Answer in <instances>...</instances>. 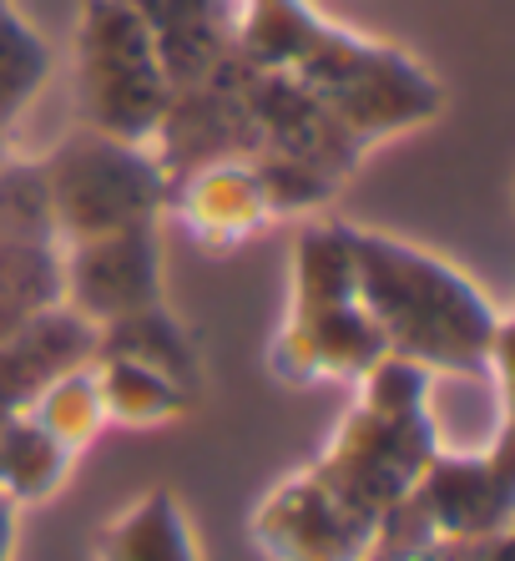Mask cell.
<instances>
[{
	"label": "cell",
	"instance_id": "1",
	"mask_svg": "<svg viewBox=\"0 0 515 561\" xmlns=\"http://www.w3.org/2000/svg\"><path fill=\"white\" fill-rule=\"evenodd\" d=\"M348 243H354L359 304L389 354H404L430 375L435 369L476 375L485 365H501V313L460 268L369 228H348Z\"/></svg>",
	"mask_w": 515,
	"mask_h": 561
},
{
	"label": "cell",
	"instance_id": "2",
	"mask_svg": "<svg viewBox=\"0 0 515 561\" xmlns=\"http://www.w3.org/2000/svg\"><path fill=\"white\" fill-rule=\"evenodd\" d=\"M278 77L298 81L309 92V102L359 152L394 137V131L430 122L439 112V102H445L439 81L414 56L394 51L385 41L354 36V31L334 26V21L309 46V56L294 71H278Z\"/></svg>",
	"mask_w": 515,
	"mask_h": 561
},
{
	"label": "cell",
	"instance_id": "3",
	"mask_svg": "<svg viewBox=\"0 0 515 561\" xmlns=\"http://www.w3.org/2000/svg\"><path fill=\"white\" fill-rule=\"evenodd\" d=\"M172 77L127 0H87L77 21V112L87 131L152 147L172 106Z\"/></svg>",
	"mask_w": 515,
	"mask_h": 561
},
{
	"label": "cell",
	"instance_id": "4",
	"mask_svg": "<svg viewBox=\"0 0 515 561\" xmlns=\"http://www.w3.org/2000/svg\"><path fill=\"white\" fill-rule=\"evenodd\" d=\"M41 187H46L56 243L71 249L87 238L157 222L168 208L172 178L162 172L152 147L116 142L81 127L52 157H41Z\"/></svg>",
	"mask_w": 515,
	"mask_h": 561
},
{
	"label": "cell",
	"instance_id": "5",
	"mask_svg": "<svg viewBox=\"0 0 515 561\" xmlns=\"http://www.w3.org/2000/svg\"><path fill=\"white\" fill-rule=\"evenodd\" d=\"M439 450V435H435V420L420 415V420H389V415H374V410L354 405L339 425L334 445L323 450L319 470L329 485H339L364 516H385L389 506H400L410 496L414 476L425 470V460Z\"/></svg>",
	"mask_w": 515,
	"mask_h": 561
},
{
	"label": "cell",
	"instance_id": "6",
	"mask_svg": "<svg viewBox=\"0 0 515 561\" xmlns=\"http://www.w3.org/2000/svg\"><path fill=\"white\" fill-rule=\"evenodd\" d=\"M61 304L87 324H112L122 313L162 304V243L157 222L122 228L61 249Z\"/></svg>",
	"mask_w": 515,
	"mask_h": 561
},
{
	"label": "cell",
	"instance_id": "7",
	"mask_svg": "<svg viewBox=\"0 0 515 561\" xmlns=\"http://www.w3.org/2000/svg\"><path fill=\"white\" fill-rule=\"evenodd\" d=\"M374 526V516H364L339 485L309 466L258 506L253 531L278 561H364Z\"/></svg>",
	"mask_w": 515,
	"mask_h": 561
},
{
	"label": "cell",
	"instance_id": "8",
	"mask_svg": "<svg viewBox=\"0 0 515 561\" xmlns=\"http://www.w3.org/2000/svg\"><path fill=\"white\" fill-rule=\"evenodd\" d=\"M410 501L439 536L470 541V536L511 531L515 516V485H511V456H505V435L490 450H435L425 470L414 476Z\"/></svg>",
	"mask_w": 515,
	"mask_h": 561
},
{
	"label": "cell",
	"instance_id": "9",
	"mask_svg": "<svg viewBox=\"0 0 515 561\" xmlns=\"http://www.w3.org/2000/svg\"><path fill=\"white\" fill-rule=\"evenodd\" d=\"M385 340L374 319L364 313V304H334V309H313V313H288L284 334L273 344V369L284 379H359L364 369L379 359Z\"/></svg>",
	"mask_w": 515,
	"mask_h": 561
},
{
	"label": "cell",
	"instance_id": "10",
	"mask_svg": "<svg viewBox=\"0 0 515 561\" xmlns=\"http://www.w3.org/2000/svg\"><path fill=\"white\" fill-rule=\"evenodd\" d=\"M96 359V324L66 304L36 313L11 340H0V410H31L41 390H52L61 375L87 369Z\"/></svg>",
	"mask_w": 515,
	"mask_h": 561
},
{
	"label": "cell",
	"instance_id": "11",
	"mask_svg": "<svg viewBox=\"0 0 515 561\" xmlns=\"http://www.w3.org/2000/svg\"><path fill=\"white\" fill-rule=\"evenodd\" d=\"M168 208H178L182 228L213 249L243 243L248 233H258L263 222H273V208L263 197V183L248 157H228V162H207L172 178Z\"/></svg>",
	"mask_w": 515,
	"mask_h": 561
},
{
	"label": "cell",
	"instance_id": "12",
	"mask_svg": "<svg viewBox=\"0 0 515 561\" xmlns=\"http://www.w3.org/2000/svg\"><path fill=\"white\" fill-rule=\"evenodd\" d=\"M96 359H127V365L157 369V375L172 379L187 394H197V385H203L197 340L182 329V319L168 304H152V309L122 313V319L102 324L96 329Z\"/></svg>",
	"mask_w": 515,
	"mask_h": 561
},
{
	"label": "cell",
	"instance_id": "13",
	"mask_svg": "<svg viewBox=\"0 0 515 561\" xmlns=\"http://www.w3.org/2000/svg\"><path fill=\"white\" fill-rule=\"evenodd\" d=\"M96 561H203L187 511L168 485H152L131 501L96 541Z\"/></svg>",
	"mask_w": 515,
	"mask_h": 561
},
{
	"label": "cell",
	"instance_id": "14",
	"mask_svg": "<svg viewBox=\"0 0 515 561\" xmlns=\"http://www.w3.org/2000/svg\"><path fill=\"white\" fill-rule=\"evenodd\" d=\"M359 299V274H354V243H348V222H313L294 243V309L313 313L334 309V304Z\"/></svg>",
	"mask_w": 515,
	"mask_h": 561
},
{
	"label": "cell",
	"instance_id": "15",
	"mask_svg": "<svg viewBox=\"0 0 515 561\" xmlns=\"http://www.w3.org/2000/svg\"><path fill=\"white\" fill-rule=\"evenodd\" d=\"M71 450L56 440L52 431H41L26 410H15L5 435H0V496L11 506H36V501L56 496V485L71 470Z\"/></svg>",
	"mask_w": 515,
	"mask_h": 561
},
{
	"label": "cell",
	"instance_id": "16",
	"mask_svg": "<svg viewBox=\"0 0 515 561\" xmlns=\"http://www.w3.org/2000/svg\"><path fill=\"white\" fill-rule=\"evenodd\" d=\"M91 379H96L102 415L112 425H131V431L168 425V420L187 415V405H193V394L178 390L172 379H162L157 369L127 365V359H91Z\"/></svg>",
	"mask_w": 515,
	"mask_h": 561
},
{
	"label": "cell",
	"instance_id": "17",
	"mask_svg": "<svg viewBox=\"0 0 515 561\" xmlns=\"http://www.w3.org/2000/svg\"><path fill=\"white\" fill-rule=\"evenodd\" d=\"M61 304V243H0V340Z\"/></svg>",
	"mask_w": 515,
	"mask_h": 561
},
{
	"label": "cell",
	"instance_id": "18",
	"mask_svg": "<svg viewBox=\"0 0 515 561\" xmlns=\"http://www.w3.org/2000/svg\"><path fill=\"white\" fill-rule=\"evenodd\" d=\"M46 77H52V46L15 11V0L0 5V131L15 127V117L36 102Z\"/></svg>",
	"mask_w": 515,
	"mask_h": 561
},
{
	"label": "cell",
	"instance_id": "19",
	"mask_svg": "<svg viewBox=\"0 0 515 561\" xmlns=\"http://www.w3.org/2000/svg\"><path fill=\"white\" fill-rule=\"evenodd\" d=\"M31 420H36L41 431H52L56 440L77 456L81 445L96 440V431L106 425L102 415V400H96V379H91V365L87 369H71V375H61L52 385V390L36 394V405L26 410Z\"/></svg>",
	"mask_w": 515,
	"mask_h": 561
},
{
	"label": "cell",
	"instance_id": "20",
	"mask_svg": "<svg viewBox=\"0 0 515 561\" xmlns=\"http://www.w3.org/2000/svg\"><path fill=\"white\" fill-rule=\"evenodd\" d=\"M430 385L435 375L425 365H414L404 354H379L359 375V405L389 420H420L430 415Z\"/></svg>",
	"mask_w": 515,
	"mask_h": 561
},
{
	"label": "cell",
	"instance_id": "21",
	"mask_svg": "<svg viewBox=\"0 0 515 561\" xmlns=\"http://www.w3.org/2000/svg\"><path fill=\"white\" fill-rule=\"evenodd\" d=\"M0 243H56L41 162H5L0 168Z\"/></svg>",
	"mask_w": 515,
	"mask_h": 561
},
{
	"label": "cell",
	"instance_id": "22",
	"mask_svg": "<svg viewBox=\"0 0 515 561\" xmlns=\"http://www.w3.org/2000/svg\"><path fill=\"white\" fill-rule=\"evenodd\" d=\"M445 561H515L511 531L470 536V541H450V557H445Z\"/></svg>",
	"mask_w": 515,
	"mask_h": 561
},
{
	"label": "cell",
	"instance_id": "23",
	"mask_svg": "<svg viewBox=\"0 0 515 561\" xmlns=\"http://www.w3.org/2000/svg\"><path fill=\"white\" fill-rule=\"evenodd\" d=\"M11 536H15V506L0 496V561H11Z\"/></svg>",
	"mask_w": 515,
	"mask_h": 561
},
{
	"label": "cell",
	"instance_id": "24",
	"mask_svg": "<svg viewBox=\"0 0 515 561\" xmlns=\"http://www.w3.org/2000/svg\"><path fill=\"white\" fill-rule=\"evenodd\" d=\"M11 162V131H0V168Z\"/></svg>",
	"mask_w": 515,
	"mask_h": 561
},
{
	"label": "cell",
	"instance_id": "25",
	"mask_svg": "<svg viewBox=\"0 0 515 561\" xmlns=\"http://www.w3.org/2000/svg\"><path fill=\"white\" fill-rule=\"evenodd\" d=\"M11 415H15V410H0V435H5V425H11Z\"/></svg>",
	"mask_w": 515,
	"mask_h": 561
},
{
	"label": "cell",
	"instance_id": "26",
	"mask_svg": "<svg viewBox=\"0 0 515 561\" xmlns=\"http://www.w3.org/2000/svg\"><path fill=\"white\" fill-rule=\"evenodd\" d=\"M0 5H11V0H0Z\"/></svg>",
	"mask_w": 515,
	"mask_h": 561
}]
</instances>
